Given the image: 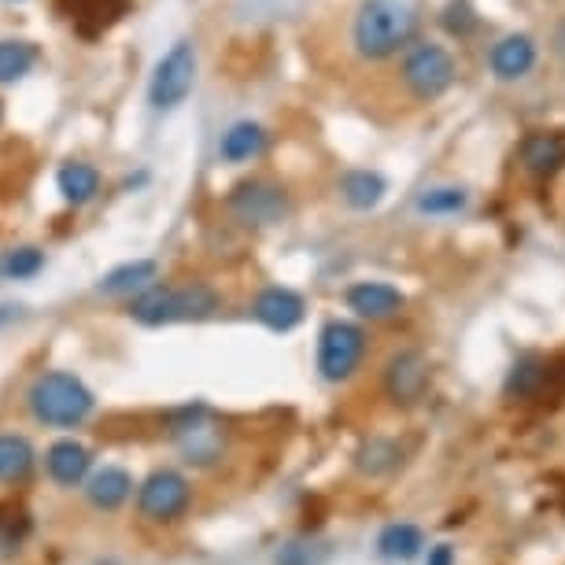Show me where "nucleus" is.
Segmentation results:
<instances>
[{
  "label": "nucleus",
  "mask_w": 565,
  "mask_h": 565,
  "mask_svg": "<svg viewBox=\"0 0 565 565\" xmlns=\"http://www.w3.org/2000/svg\"><path fill=\"white\" fill-rule=\"evenodd\" d=\"M414 34H418V15L407 0H362L351 23V45L370 63L399 56Z\"/></svg>",
  "instance_id": "nucleus-1"
},
{
  "label": "nucleus",
  "mask_w": 565,
  "mask_h": 565,
  "mask_svg": "<svg viewBox=\"0 0 565 565\" xmlns=\"http://www.w3.org/2000/svg\"><path fill=\"white\" fill-rule=\"evenodd\" d=\"M218 292L204 281L189 285H152L130 300V318L141 326H178V322H204L218 311Z\"/></svg>",
  "instance_id": "nucleus-2"
},
{
  "label": "nucleus",
  "mask_w": 565,
  "mask_h": 565,
  "mask_svg": "<svg viewBox=\"0 0 565 565\" xmlns=\"http://www.w3.org/2000/svg\"><path fill=\"white\" fill-rule=\"evenodd\" d=\"M26 403L30 414L41 425H52V429H74V425H82L93 414V407H97L93 392L67 370L41 373L26 392Z\"/></svg>",
  "instance_id": "nucleus-3"
},
{
  "label": "nucleus",
  "mask_w": 565,
  "mask_h": 565,
  "mask_svg": "<svg viewBox=\"0 0 565 565\" xmlns=\"http://www.w3.org/2000/svg\"><path fill=\"white\" fill-rule=\"evenodd\" d=\"M230 218L244 230H270L281 226L292 211L289 189L274 178H244L230 189L226 196Z\"/></svg>",
  "instance_id": "nucleus-4"
},
{
  "label": "nucleus",
  "mask_w": 565,
  "mask_h": 565,
  "mask_svg": "<svg viewBox=\"0 0 565 565\" xmlns=\"http://www.w3.org/2000/svg\"><path fill=\"white\" fill-rule=\"evenodd\" d=\"M403 56V85L411 89L414 100H440L458 78L455 56L440 41H411Z\"/></svg>",
  "instance_id": "nucleus-5"
},
{
  "label": "nucleus",
  "mask_w": 565,
  "mask_h": 565,
  "mask_svg": "<svg viewBox=\"0 0 565 565\" xmlns=\"http://www.w3.org/2000/svg\"><path fill=\"white\" fill-rule=\"evenodd\" d=\"M196 67H200V60H196L193 41H174V45L159 56L156 71H152V82H148V104L163 115L178 111L196 85Z\"/></svg>",
  "instance_id": "nucleus-6"
},
{
  "label": "nucleus",
  "mask_w": 565,
  "mask_h": 565,
  "mask_svg": "<svg viewBox=\"0 0 565 565\" xmlns=\"http://www.w3.org/2000/svg\"><path fill=\"white\" fill-rule=\"evenodd\" d=\"M366 355V333L355 322H329L318 337V373L329 385H344L348 377H355Z\"/></svg>",
  "instance_id": "nucleus-7"
},
{
  "label": "nucleus",
  "mask_w": 565,
  "mask_h": 565,
  "mask_svg": "<svg viewBox=\"0 0 565 565\" xmlns=\"http://www.w3.org/2000/svg\"><path fill=\"white\" fill-rule=\"evenodd\" d=\"M189 495H193V488H189L185 477L174 473V469H156L137 492V510H141V518L167 525V521H178L185 514Z\"/></svg>",
  "instance_id": "nucleus-8"
},
{
  "label": "nucleus",
  "mask_w": 565,
  "mask_h": 565,
  "mask_svg": "<svg viewBox=\"0 0 565 565\" xmlns=\"http://www.w3.org/2000/svg\"><path fill=\"white\" fill-rule=\"evenodd\" d=\"M425 388H429V359L422 351H399V355L388 359L385 366V396L396 403V407H414Z\"/></svg>",
  "instance_id": "nucleus-9"
},
{
  "label": "nucleus",
  "mask_w": 565,
  "mask_h": 565,
  "mask_svg": "<svg viewBox=\"0 0 565 565\" xmlns=\"http://www.w3.org/2000/svg\"><path fill=\"white\" fill-rule=\"evenodd\" d=\"M252 315H255V322L266 326L270 333H292V329L303 322L307 303H303L300 292L281 289V285H270V289H263L259 296H255Z\"/></svg>",
  "instance_id": "nucleus-10"
},
{
  "label": "nucleus",
  "mask_w": 565,
  "mask_h": 565,
  "mask_svg": "<svg viewBox=\"0 0 565 565\" xmlns=\"http://www.w3.org/2000/svg\"><path fill=\"white\" fill-rule=\"evenodd\" d=\"M403 303H407L403 292L388 281H355L348 289V307L359 318H370V322H385V318L399 315Z\"/></svg>",
  "instance_id": "nucleus-11"
},
{
  "label": "nucleus",
  "mask_w": 565,
  "mask_h": 565,
  "mask_svg": "<svg viewBox=\"0 0 565 565\" xmlns=\"http://www.w3.org/2000/svg\"><path fill=\"white\" fill-rule=\"evenodd\" d=\"M266 145H270V134H266L259 122L241 119L218 137V159L230 167H244V163H252V159H259L266 152Z\"/></svg>",
  "instance_id": "nucleus-12"
},
{
  "label": "nucleus",
  "mask_w": 565,
  "mask_h": 565,
  "mask_svg": "<svg viewBox=\"0 0 565 565\" xmlns=\"http://www.w3.org/2000/svg\"><path fill=\"white\" fill-rule=\"evenodd\" d=\"M488 63H492V74L499 82H518L536 67V45H532L529 34H510L492 49Z\"/></svg>",
  "instance_id": "nucleus-13"
},
{
  "label": "nucleus",
  "mask_w": 565,
  "mask_h": 565,
  "mask_svg": "<svg viewBox=\"0 0 565 565\" xmlns=\"http://www.w3.org/2000/svg\"><path fill=\"white\" fill-rule=\"evenodd\" d=\"M56 189L63 196V204L71 207H85L100 196V170L85 159H67L60 170H56Z\"/></svg>",
  "instance_id": "nucleus-14"
},
{
  "label": "nucleus",
  "mask_w": 565,
  "mask_h": 565,
  "mask_svg": "<svg viewBox=\"0 0 565 565\" xmlns=\"http://www.w3.org/2000/svg\"><path fill=\"white\" fill-rule=\"evenodd\" d=\"M521 167L536 178H551L565 167V137L562 134H529L521 141Z\"/></svg>",
  "instance_id": "nucleus-15"
},
{
  "label": "nucleus",
  "mask_w": 565,
  "mask_h": 565,
  "mask_svg": "<svg viewBox=\"0 0 565 565\" xmlns=\"http://www.w3.org/2000/svg\"><path fill=\"white\" fill-rule=\"evenodd\" d=\"M156 277H159V263L156 259H134V263H122V266H115V270L104 274L97 292L100 296H130V300H134L137 292L152 289Z\"/></svg>",
  "instance_id": "nucleus-16"
},
{
  "label": "nucleus",
  "mask_w": 565,
  "mask_h": 565,
  "mask_svg": "<svg viewBox=\"0 0 565 565\" xmlns=\"http://www.w3.org/2000/svg\"><path fill=\"white\" fill-rule=\"evenodd\" d=\"M130 492H134V477L122 466H104L85 484V495H89V503L97 510H119L130 499Z\"/></svg>",
  "instance_id": "nucleus-17"
},
{
  "label": "nucleus",
  "mask_w": 565,
  "mask_h": 565,
  "mask_svg": "<svg viewBox=\"0 0 565 565\" xmlns=\"http://www.w3.org/2000/svg\"><path fill=\"white\" fill-rule=\"evenodd\" d=\"M89 451H85L82 444H74V440H60V444H52L49 447V455H45V466H49V477L56 484L63 488H74V484H82L85 481V473H89Z\"/></svg>",
  "instance_id": "nucleus-18"
},
{
  "label": "nucleus",
  "mask_w": 565,
  "mask_h": 565,
  "mask_svg": "<svg viewBox=\"0 0 565 565\" xmlns=\"http://www.w3.org/2000/svg\"><path fill=\"white\" fill-rule=\"evenodd\" d=\"M337 189H340V200H344L348 207H355V211H370V207H377L381 200H385L388 193V181L377 174V170H348L344 178L337 181Z\"/></svg>",
  "instance_id": "nucleus-19"
},
{
  "label": "nucleus",
  "mask_w": 565,
  "mask_h": 565,
  "mask_svg": "<svg viewBox=\"0 0 565 565\" xmlns=\"http://www.w3.org/2000/svg\"><path fill=\"white\" fill-rule=\"evenodd\" d=\"M422 547H425V532L418 525H411V521H392L377 536V554L385 562H411L418 558Z\"/></svg>",
  "instance_id": "nucleus-20"
},
{
  "label": "nucleus",
  "mask_w": 565,
  "mask_h": 565,
  "mask_svg": "<svg viewBox=\"0 0 565 565\" xmlns=\"http://www.w3.org/2000/svg\"><path fill=\"white\" fill-rule=\"evenodd\" d=\"M34 447L19 433H0V484H19L34 473Z\"/></svg>",
  "instance_id": "nucleus-21"
},
{
  "label": "nucleus",
  "mask_w": 565,
  "mask_h": 565,
  "mask_svg": "<svg viewBox=\"0 0 565 565\" xmlns=\"http://www.w3.org/2000/svg\"><path fill=\"white\" fill-rule=\"evenodd\" d=\"M38 63V45L26 38H0V85L23 82Z\"/></svg>",
  "instance_id": "nucleus-22"
},
{
  "label": "nucleus",
  "mask_w": 565,
  "mask_h": 565,
  "mask_svg": "<svg viewBox=\"0 0 565 565\" xmlns=\"http://www.w3.org/2000/svg\"><path fill=\"white\" fill-rule=\"evenodd\" d=\"M551 381V362H543L536 355H525L521 362H514L507 377V396H518V399H532L547 388Z\"/></svg>",
  "instance_id": "nucleus-23"
},
{
  "label": "nucleus",
  "mask_w": 565,
  "mask_h": 565,
  "mask_svg": "<svg viewBox=\"0 0 565 565\" xmlns=\"http://www.w3.org/2000/svg\"><path fill=\"white\" fill-rule=\"evenodd\" d=\"M45 270V252L41 248H12L0 255V277L8 281H30Z\"/></svg>",
  "instance_id": "nucleus-24"
},
{
  "label": "nucleus",
  "mask_w": 565,
  "mask_h": 565,
  "mask_svg": "<svg viewBox=\"0 0 565 565\" xmlns=\"http://www.w3.org/2000/svg\"><path fill=\"white\" fill-rule=\"evenodd\" d=\"M466 204H469V193L458 185H436V189H425L418 196L422 215H458Z\"/></svg>",
  "instance_id": "nucleus-25"
},
{
  "label": "nucleus",
  "mask_w": 565,
  "mask_h": 565,
  "mask_svg": "<svg viewBox=\"0 0 565 565\" xmlns=\"http://www.w3.org/2000/svg\"><path fill=\"white\" fill-rule=\"evenodd\" d=\"M396 458H399V451L388 440H373L370 447H362L359 451V469H366V473H381V469L396 466Z\"/></svg>",
  "instance_id": "nucleus-26"
},
{
  "label": "nucleus",
  "mask_w": 565,
  "mask_h": 565,
  "mask_svg": "<svg viewBox=\"0 0 565 565\" xmlns=\"http://www.w3.org/2000/svg\"><path fill=\"white\" fill-rule=\"evenodd\" d=\"M326 558V551H315V543H289L277 554V565H318Z\"/></svg>",
  "instance_id": "nucleus-27"
},
{
  "label": "nucleus",
  "mask_w": 565,
  "mask_h": 565,
  "mask_svg": "<svg viewBox=\"0 0 565 565\" xmlns=\"http://www.w3.org/2000/svg\"><path fill=\"white\" fill-rule=\"evenodd\" d=\"M425 565H455V547H451V543H436Z\"/></svg>",
  "instance_id": "nucleus-28"
},
{
  "label": "nucleus",
  "mask_w": 565,
  "mask_h": 565,
  "mask_svg": "<svg viewBox=\"0 0 565 565\" xmlns=\"http://www.w3.org/2000/svg\"><path fill=\"white\" fill-rule=\"evenodd\" d=\"M0 122H4V104H0Z\"/></svg>",
  "instance_id": "nucleus-29"
}]
</instances>
